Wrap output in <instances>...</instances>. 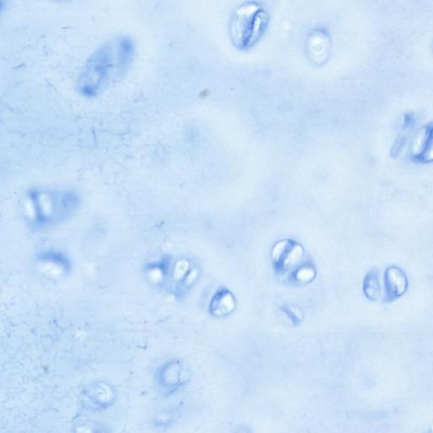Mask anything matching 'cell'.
<instances>
[{
  "instance_id": "cell-2",
  "label": "cell",
  "mask_w": 433,
  "mask_h": 433,
  "mask_svg": "<svg viewBox=\"0 0 433 433\" xmlns=\"http://www.w3.org/2000/svg\"><path fill=\"white\" fill-rule=\"evenodd\" d=\"M43 195L44 200L41 199L37 192L31 195L36 221L41 225L60 222L73 213L78 204V197L69 192H44Z\"/></svg>"
},
{
  "instance_id": "cell-1",
  "label": "cell",
  "mask_w": 433,
  "mask_h": 433,
  "mask_svg": "<svg viewBox=\"0 0 433 433\" xmlns=\"http://www.w3.org/2000/svg\"><path fill=\"white\" fill-rule=\"evenodd\" d=\"M135 56L134 40L119 35L106 41L89 56L76 80V89L91 98L106 92L124 78Z\"/></svg>"
},
{
  "instance_id": "cell-3",
  "label": "cell",
  "mask_w": 433,
  "mask_h": 433,
  "mask_svg": "<svg viewBox=\"0 0 433 433\" xmlns=\"http://www.w3.org/2000/svg\"><path fill=\"white\" fill-rule=\"evenodd\" d=\"M385 295L383 301L392 303L406 294L409 288L407 275L397 266H390L385 273Z\"/></svg>"
},
{
  "instance_id": "cell-4",
  "label": "cell",
  "mask_w": 433,
  "mask_h": 433,
  "mask_svg": "<svg viewBox=\"0 0 433 433\" xmlns=\"http://www.w3.org/2000/svg\"><path fill=\"white\" fill-rule=\"evenodd\" d=\"M380 272L377 268L369 271L363 281V293L370 301H377L382 295Z\"/></svg>"
}]
</instances>
